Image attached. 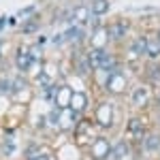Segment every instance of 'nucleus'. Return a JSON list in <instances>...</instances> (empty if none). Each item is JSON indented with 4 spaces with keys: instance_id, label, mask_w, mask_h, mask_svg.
<instances>
[{
    "instance_id": "obj_25",
    "label": "nucleus",
    "mask_w": 160,
    "mask_h": 160,
    "mask_svg": "<svg viewBox=\"0 0 160 160\" xmlns=\"http://www.w3.org/2000/svg\"><path fill=\"white\" fill-rule=\"evenodd\" d=\"M0 60H2V43H0Z\"/></svg>"
},
{
    "instance_id": "obj_12",
    "label": "nucleus",
    "mask_w": 160,
    "mask_h": 160,
    "mask_svg": "<svg viewBox=\"0 0 160 160\" xmlns=\"http://www.w3.org/2000/svg\"><path fill=\"white\" fill-rule=\"evenodd\" d=\"M145 47H148V38L145 37H137L135 41L130 43V56H132V58L145 56Z\"/></svg>"
},
{
    "instance_id": "obj_21",
    "label": "nucleus",
    "mask_w": 160,
    "mask_h": 160,
    "mask_svg": "<svg viewBox=\"0 0 160 160\" xmlns=\"http://www.w3.org/2000/svg\"><path fill=\"white\" fill-rule=\"evenodd\" d=\"M32 160H58V154H49V152H43L41 156H37V158Z\"/></svg>"
},
{
    "instance_id": "obj_7",
    "label": "nucleus",
    "mask_w": 160,
    "mask_h": 160,
    "mask_svg": "<svg viewBox=\"0 0 160 160\" xmlns=\"http://www.w3.org/2000/svg\"><path fill=\"white\" fill-rule=\"evenodd\" d=\"M73 94H75V90L68 86V83H60L58 92H56V98H53V107L60 109V111H66L68 107H71Z\"/></svg>"
},
{
    "instance_id": "obj_5",
    "label": "nucleus",
    "mask_w": 160,
    "mask_h": 160,
    "mask_svg": "<svg viewBox=\"0 0 160 160\" xmlns=\"http://www.w3.org/2000/svg\"><path fill=\"white\" fill-rule=\"evenodd\" d=\"M152 98H154V92L148 83H137V88L130 90V105L135 107L137 111H143L152 105Z\"/></svg>"
},
{
    "instance_id": "obj_2",
    "label": "nucleus",
    "mask_w": 160,
    "mask_h": 160,
    "mask_svg": "<svg viewBox=\"0 0 160 160\" xmlns=\"http://www.w3.org/2000/svg\"><path fill=\"white\" fill-rule=\"evenodd\" d=\"M111 149H113V141L105 135H96L94 141L88 145V158L90 160H109L111 158Z\"/></svg>"
},
{
    "instance_id": "obj_15",
    "label": "nucleus",
    "mask_w": 160,
    "mask_h": 160,
    "mask_svg": "<svg viewBox=\"0 0 160 160\" xmlns=\"http://www.w3.org/2000/svg\"><path fill=\"white\" fill-rule=\"evenodd\" d=\"M145 56L152 58V60H158V58H160V41H158V38H148Z\"/></svg>"
},
{
    "instance_id": "obj_1",
    "label": "nucleus",
    "mask_w": 160,
    "mask_h": 160,
    "mask_svg": "<svg viewBox=\"0 0 160 160\" xmlns=\"http://www.w3.org/2000/svg\"><path fill=\"white\" fill-rule=\"evenodd\" d=\"M92 122H94V126L100 128V130H111L113 124H115V107L111 105L109 100L98 102L96 109H94V118H92Z\"/></svg>"
},
{
    "instance_id": "obj_22",
    "label": "nucleus",
    "mask_w": 160,
    "mask_h": 160,
    "mask_svg": "<svg viewBox=\"0 0 160 160\" xmlns=\"http://www.w3.org/2000/svg\"><path fill=\"white\" fill-rule=\"evenodd\" d=\"M37 28H38L37 22H28V24H26L24 28H22V32H24V34H30V32H34Z\"/></svg>"
},
{
    "instance_id": "obj_16",
    "label": "nucleus",
    "mask_w": 160,
    "mask_h": 160,
    "mask_svg": "<svg viewBox=\"0 0 160 160\" xmlns=\"http://www.w3.org/2000/svg\"><path fill=\"white\" fill-rule=\"evenodd\" d=\"M90 11H92V15H96V17L105 15V13L109 11V0H94L92 7H90Z\"/></svg>"
},
{
    "instance_id": "obj_18",
    "label": "nucleus",
    "mask_w": 160,
    "mask_h": 160,
    "mask_svg": "<svg viewBox=\"0 0 160 160\" xmlns=\"http://www.w3.org/2000/svg\"><path fill=\"white\" fill-rule=\"evenodd\" d=\"M60 115H62V111L53 107V109L45 115V120H47V124H51V126H56V128H58V126H60Z\"/></svg>"
},
{
    "instance_id": "obj_11",
    "label": "nucleus",
    "mask_w": 160,
    "mask_h": 160,
    "mask_svg": "<svg viewBox=\"0 0 160 160\" xmlns=\"http://www.w3.org/2000/svg\"><path fill=\"white\" fill-rule=\"evenodd\" d=\"M90 17H92V11H90V7H86V4H77L73 9V13H71V19L77 26H86L90 22Z\"/></svg>"
},
{
    "instance_id": "obj_19",
    "label": "nucleus",
    "mask_w": 160,
    "mask_h": 160,
    "mask_svg": "<svg viewBox=\"0 0 160 160\" xmlns=\"http://www.w3.org/2000/svg\"><path fill=\"white\" fill-rule=\"evenodd\" d=\"M0 94L11 96V79L9 77H0Z\"/></svg>"
},
{
    "instance_id": "obj_24",
    "label": "nucleus",
    "mask_w": 160,
    "mask_h": 160,
    "mask_svg": "<svg viewBox=\"0 0 160 160\" xmlns=\"http://www.w3.org/2000/svg\"><path fill=\"white\" fill-rule=\"evenodd\" d=\"M4 26H7V17H4V15H2V17H0V32H2V30H4Z\"/></svg>"
},
{
    "instance_id": "obj_3",
    "label": "nucleus",
    "mask_w": 160,
    "mask_h": 160,
    "mask_svg": "<svg viewBox=\"0 0 160 160\" xmlns=\"http://www.w3.org/2000/svg\"><path fill=\"white\" fill-rule=\"evenodd\" d=\"M105 92L111 94V96H124L126 92H128V88H130V79H128V75L122 73V71H115V73L107 75V79H105Z\"/></svg>"
},
{
    "instance_id": "obj_8",
    "label": "nucleus",
    "mask_w": 160,
    "mask_h": 160,
    "mask_svg": "<svg viewBox=\"0 0 160 160\" xmlns=\"http://www.w3.org/2000/svg\"><path fill=\"white\" fill-rule=\"evenodd\" d=\"M109 30L105 26H96L92 30V37H90V45L92 49H107V43H109Z\"/></svg>"
},
{
    "instance_id": "obj_9",
    "label": "nucleus",
    "mask_w": 160,
    "mask_h": 160,
    "mask_svg": "<svg viewBox=\"0 0 160 160\" xmlns=\"http://www.w3.org/2000/svg\"><path fill=\"white\" fill-rule=\"evenodd\" d=\"M88 105H90V96H88V92H75V94H73V100H71V107H68V109L73 111V113H77L79 118H86Z\"/></svg>"
},
{
    "instance_id": "obj_26",
    "label": "nucleus",
    "mask_w": 160,
    "mask_h": 160,
    "mask_svg": "<svg viewBox=\"0 0 160 160\" xmlns=\"http://www.w3.org/2000/svg\"><path fill=\"white\" fill-rule=\"evenodd\" d=\"M156 38H158V41H160V32H158V37H156Z\"/></svg>"
},
{
    "instance_id": "obj_13",
    "label": "nucleus",
    "mask_w": 160,
    "mask_h": 160,
    "mask_svg": "<svg viewBox=\"0 0 160 160\" xmlns=\"http://www.w3.org/2000/svg\"><path fill=\"white\" fill-rule=\"evenodd\" d=\"M45 149H43V145L38 143V141H34V143H28V148H24V160H32L37 158V156H41Z\"/></svg>"
},
{
    "instance_id": "obj_10",
    "label": "nucleus",
    "mask_w": 160,
    "mask_h": 160,
    "mask_svg": "<svg viewBox=\"0 0 160 160\" xmlns=\"http://www.w3.org/2000/svg\"><path fill=\"white\" fill-rule=\"evenodd\" d=\"M34 58H32V51L28 49V47H22V49H17L15 53V68L19 71V73H26L32 64H34Z\"/></svg>"
},
{
    "instance_id": "obj_14",
    "label": "nucleus",
    "mask_w": 160,
    "mask_h": 160,
    "mask_svg": "<svg viewBox=\"0 0 160 160\" xmlns=\"http://www.w3.org/2000/svg\"><path fill=\"white\" fill-rule=\"evenodd\" d=\"M15 148H17V141L13 139V137H7L2 143H0V154L4 156V158H9L15 154Z\"/></svg>"
},
{
    "instance_id": "obj_4",
    "label": "nucleus",
    "mask_w": 160,
    "mask_h": 160,
    "mask_svg": "<svg viewBox=\"0 0 160 160\" xmlns=\"http://www.w3.org/2000/svg\"><path fill=\"white\" fill-rule=\"evenodd\" d=\"M124 130H126V139H128V141L139 143V141L148 135L152 128L148 126L145 118H143L141 113H137V115H130V118H128V122H126V126H124Z\"/></svg>"
},
{
    "instance_id": "obj_20",
    "label": "nucleus",
    "mask_w": 160,
    "mask_h": 160,
    "mask_svg": "<svg viewBox=\"0 0 160 160\" xmlns=\"http://www.w3.org/2000/svg\"><path fill=\"white\" fill-rule=\"evenodd\" d=\"M62 37L68 38V41H71V38H77V37H79V28H68V30H64Z\"/></svg>"
},
{
    "instance_id": "obj_17",
    "label": "nucleus",
    "mask_w": 160,
    "mask_h": 160,
    "mask_svg": "<svg viewBox=\"0 0 160 160\" xmlns=\"http://www.w3.org/2000/svg\"><path fill=\"white\" fill-rule=\"evenodd\" d=\"M107 30H109V38H113V41H118V38H122L124 34H126V28H124V24H120V22L111 24Z\"/></svg>"
},
{
    "instance_id": "obj_23",
    "label": "nucleus",
    "mask_w": 160,
    "mask_h": 160,
    "mask_svg": "<svg viewBox=\"0 0 160 160\" xmlns=\"http://www.w3.org/2000/svg\"><path fill=\"white\" fill-rule=\"evenodd\" d=\"M32 11H34V7H26V9H22V11H19V17H26V15H30Z\"/></svg>"
},
{
    "instance_id": "obj_6",
    "label": "nucleus",
    "mask_w": 160,
    "mask_h": 160,
    "mask_svg": "<svg viewBox=\"0 0 160 160\" xmlns=\"http://www.w3.org/2000/svg\"><path fill=\"white\" fill-rule=\"evenodd\" d=\"M139 154H158L160 152V130H149L139 143H135Z\"/></svg>"
}]
</instances>
